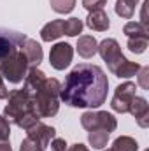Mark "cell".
Here are the masks:
<instances>
[{"mask_svg": "<svg viewBox=\"0 0 149 151\" xmlns=\"http://www.w3.org/2000/svg\"><path fill=\"white\" fill-rule=\"evenodd\" d=\"M109 79L105 72L93 63H79L69 72L60 90V100L70 107L97 109L107 99Z\"/></svg>", "mask_w": 149, "mask_h": 151, "instance_id": "cell-1", "label": "cell"}, {"mask_svg": "<svg viewBox=\"0 0 149 151\" xmlns=\"http://www.w3.org/2000/svg\"><path fill=\"white\" fill-rule=\"evenodd\" d=\"M27 35L11 28H0V76L12 84L25 79L30 65L23 51Z\"/></svg>", "mask_w": 149, "mask_h": 151, "instance_id": "cell-2", "label": "cell"}, {"mask_svg": "<svg viewBox=\"0 0 149 151\" xmlns=\"http://www.w3.org/2000/svg\"><path fill=\"white\" fill-rule=\"evenodd\" d=\"M7 99H9V102L4 109V116L9 123H14L16 127L23 128V130H28L37 121H40V116L35 109L32 91H28L25 88L12 90Z\"/></svg>", "mask_w": 149, "mask_h": 151, "instance_id": "cell-3", "label": "cell"}, {"mask_svg": "<svg viewBox=\"0 0 149 151\" xmlns=\"http://www.w3.org/2000/svg\"><path fill=\"white\" fill-rule=\"evenodd\" d=\"M97 53H100L102 60L107 63L109 70L116 77H125L126 79V77L137 76V72L140 70V65L137 62H130L121 53V47H119L116 39H104L102 42H98Z\"/></svg>", "mask_w": 149, "mask_h": 151, "instance_id": "cell-4", "label": "cell"}, {"mask_svg": "<svg viewBox=\"0 0 149 151\" xmlns=\"http://www.w3.org/2000/svg\"><path fill=\"white\" fill-rule=\"evenodd\" d=\"M60 90L62 84L54 77H46L37 88L32 90L35 109L40 118H53L60 109Z\"/></svg>", "mask_w": 149, "mask_h": 151, "instance_id": "cell-5", "label": "cell"}, {"mask_svg": "<svg viewBox=\"0 0 149 151\" xmlns=\"http://www.w3.org/2000/svg\"><path fill=\"white\" fill-rule=\"evenodd\" d=\"M81 125L88 132L91 130H104L107 134L117 128V121L111 113L107 111H86L81 116Z\"/></svg>", "mask_w": 149, "mask_h": 151, "instance_id": "cell-6", "label": "cell"}, {"mask_svg": "<svg viewBox=\"0 0 149 151\" xmlns=\"http://www.w3.org/2000/svg\"><path fill=\"white\" fill-rule=\"evenodd\" d=\"M74 58V47L69 42H56L49 51V63L56 70H65Z\"/></svg>", "mask_w": 149, "mask_h": 151, "instance_id": "cell-7", "label": "cell"}, {"mask_svg": "<svg viewBox=\"0 0 149 151\" xmlns=\"http://www.w3.org/2000/svg\"><path fill=\"white\" fill-rule=\"evenodd\" d=\"M135 97V83L132 81H126L123 84H119L114 91V97L111 100V107L112 111L119 114H125L128 113V106L132 102V99Z\"/></svg>", "mask_w": 149, "mask_h": 151, "instance_id": "cell-8", "label": "cell"}, {"mask_svg": "<svg viewBox=\"0 0 149 151\" xmlns=\"http://www.w3.org/2000/svg\"><path fill=\"white\" fill-rule=\"evenodd\" d=\"M27 137H30L34 142H37L40 148L46 150L49 146V142L56 137V130L53 127H49V125H44V123L37 121L32 128L27 130Z\"/></svg>", "mask_w": 149, "mask_h": 151, "instance_id": "cell-9", "label": "cell"}, {"mask_svg": "<svg viewBox=\"0 0 149 151\" xmlns=\"http://www.w3.org/2000/svg\"><path fill=\"white\" fill-rule=\"evenodd\" d=\"M128 113L137 119V125L140 128H148L149 127V104L144 97H133L130 106H128Z\"/></svg>", "mask_w": 149, "mask_h": 151, "instance_id": "cell-10", "label": "cell"}, {"mask_svg": "<svg viewBox=\"0 0 149 151\" xmlns=\"http://www.w3.org/2000/svg\"><path fill=\"white\" fill-rule=\"evenodd\" d=\"M86 27L95 30V32H105L109 27H111V21H109V16L104 9H97V11H91L86 18Z\"/></svg>", "mask_w": 149, "mask_h": 151, "instance_id": "cell-11", "label": "cell"}, {"mask_svg": "<svg viewBox=\"0 0 149 151\" xmlns=\"http://www.w3.org/2000/svg\"><path fill=\"white\" fill-rule=\"evenodd\" d=\"M23 51L27 55V60H28V65L30 67H39L42 58H44V53H42V46L39 44L37 40L34 39H27L25 44H23Z\"/></svg>", "mask_w": 149, "mask_h": 151, "instance_id": "cell-12", "label": "cell"}, {"mask_svg": "<svg viewBox=\"0 0 149 151\" xmlns=\"http://www.w3.org/2000/svg\"><path fill=\"white\" fill-rule=\"evenodd\" d=\"M79 56L82 58H93L97 55V49H98V42L95 40L93 35H81L77 40V46H75Z\"/></svg>", "mask_w": 149, "mask_h": 151, "instance_id": "cell-13", "label": "cell"}, {"mask_svg": "<svg viewBox=\"0 0 149 151\" xmlns=\"http://www.w3.org/2000/svg\"><path fill=\"white\" fill-rule=\"evenodd\" d=\"M62 35H63V19H53L47 25H44L40 30V39L44 42H53Z\"/></svg>", "mask_w": 149, "mask_h": 151, "instance_id": "cell-14", "label": "cell"}, {"mask_svg": "<svg viewBox=\"0 0 149 151\" xmlns=\"http://www.w3.org/2000/svg\"><path fill=\"white\" fill-rule=\"evenodd\" d=\"M137 7V0H116V14L123 19H132Z\"/></svg>", "mask_w": 149, "mask_h": 151, "instance_id": "cell-15", "label": "cell"}, {"mask_svg": "<svg viewBox=\"0 0 149 151\" xmlns=\"http://www.w3.org/2000/svg\"><path fill=\"white\" fill-rule=\"evenodd\" d=\"M112 151H137L139 150V144L133 137L130 135H121L117 139H114L112 142Z\"/></svg>", "mask_w": 149, "mask_h": 151, "instance_id": "cell-16", "label": "cell"}, {"mask_svg": "<svg viewBox=\"0 0 149 151\" xmlns=\"http://www.w3.org/2000/svg\"><path fill=\"white\" fill-rule=\"evenodd\" d=\"M123 34L126 37H149L148 27H144L140 21H128L123 27Z\"/></svg>", "mask_w": 149, "mask_h": 151, "instance_id": "cell-17", "label": "cell"}, {"mask_svg": "<svg viewBox=\"0 0 149 151\" xmlns=\"http://www.w3.org/2000/svg\"><path fill=\"white\" fill-rule=\"evenodd\" d=\"M109 135H111V134H107V132H104V130H91V132H88V142H90L95 150H102V148L107 146Z\"/></svg>", "mask_w": 149, "mask_h": 151, "instance_id": "cell-18", "label": "cell"}, {"mask_svg": "<svg viewBox=\"0 0 149 151\" xmlns=\"http://www.w3.org/2000/svg\"><path fill=\"white\" fill-rule=\"evenodd\" d=\"M82 21L79 18H70V19H63V35L75 37L82 32Z\"/></svg>", "mask_w": 149, "mask_h": 151, "instance_id": "cell-19", "label": "cell"}, {"mask_svg": "<svg viewBox=\"0 0 149 151\" xmlns=\"http://www.w3.org/2000/svg\"><path fill=\"white\" fill-rule=\"evenodd\" d=\"M51 9L58 14H69L75 7V0H49Z\"/></svg>", "mask_w": 149, "mask_h": 151, "instance_id": "cell-20", "label": "cell"}, {"mask_svg": "<svg viewBox=\"0 0 149 151\" xmlns=\"http://www.w3.org/2000/svg\"><path fill=\"white\" fill-rule=\"evenodd\" d=\"M148 42H149V37H128V49L132 53H137V55H142L148 47Z\"/></svg>", "mask_w": 149, "mask_h": 151, "instance_id": "cell-21", "label": "cell"}, {"mask_svg": "<svg viewBox=\"0 0 149 151\" xmlns=\"http://www.w3.org/2000/svg\"><path fill=\"white\" fill-rule=\"evenodd\" d=\"M11 135V125L5 119V116L0 114V141H7Z\"/></svg>", "mask_w": 149, "mask_h": 151, "instance_id": "cell-22", "label": "cell"}, {"mask_svg": "<svg viewBox=\"0 0 149 151\" xmlns=\"http://www.w3.org/2000/svg\"><path fill=\"white\" fill-rule=\"evenodd\" d=\"M19 151H46L44 148H40L37 142H34L30 137H25L21 146H19Z\"/></svg>", "mask_w": 149, "mask_h": 151, "instance_id": "cell-23", "label": "cell"}, {"mask_svg": "<svg viewBox=\"0 0 149 151\" xmlns=\"http://www.w3.org/2000/svg\"><path fill=\"white\" fill-rule=\"evenodd\" d=\"M139 76V84L142 90H149V67H140V70L137 72Z\"/></svg>", "mask_w": 149, "mask_h": 151, "instance_id": "cell-24", "label": "cell"}, {"mask_svg": "<svg viewBox=\"0 0 149 151\" xmlns=\"http://www.w3.org/2000/svg\"><path fill=\"white\" fill-rule=\"evenodd\" d=\"M105 4H107V0H82V7L88 9L90 12L97 11V9H104Z\"/></svg>", "mask_w": 149, "mask_h": 151, "instance_id": "cell-25", "label": "cell"}, {"mask_svg": "<svg viewBox=\"0 0 149 151\" xmlns=\"http://www.w3.org/2000/svg\"><path fill=\"white\" fill-rule=\"evenodd\" d=\"M49 146H51V151H67V142H65V139H60V137H54V139L49 142Z\"/></svg>", "mask_w": 149, "mask_h": 151, "instance_id": "cell-26", "label": "cell"}, {"mask_svg": "<svg viewBox=\"0 0 149 151\" xmlns=\"http://www.w3.org/2000/svg\"><path fill=\"white\" fill-rule=\"evenodd\" d=\"M9 97V90H7V86L4 84V77L0 76V100H4V99H7Z\"/></svg>", "mask_w": 149, "mask_h": 151, "instance_id": "cell-27", "label": "cell"}, {"mask_svg": "<svg viewBox=\"0 0 149 151\" xmlns=\"http://www.w3.org/2000/svg\"><path fill=\"white\" fill-rule=\"evenodd\" d=\"M67 151H90L84 144H81V142H77V144H72L70 148H67Z\"/></svg>", "mask_w": 149, "mask_h": 151, "instance_id": "cell-28", "label": "cell"}, {"mask_svg": "<svg viewBox=\"0 0 149 151\" xmlns=\"http://www.w3.org/2000/svg\"><path fill=\"white\" fill-rule=\"evenodd\" d=\"M0 151H12V148L7 141H0Z\"/></svg>", "mask_w": 149, "mask_h": 151, "instance_id": "cell-29", "label": "cell"}, {"mask_svg": "<svg viewBox=\"0 0 149 151\" xmlns=\"http://www.w3.org/2000/svg\"><path fill=\"white\" fill-rule=\"evenodd\" d=\"M105 151H112V150H105Z\"/></svg>", "mask_w": 149, "mask_h": 151, "instance_id": "cell-30", "label": "cell"}, {"mask_svg": "<svg viewBox=\"0 0 149 151\" xmlns=\"http://www.w3.org/2000/svg\"><path fill=\"white\" fill-rule=\"evenodd\" d=\"M146 151H149V150H146Z\"/></svg>", "mask_w": 149, "mask_h": 151, "instance_id": "cell-31", "label": "cell"}]
</instances>
